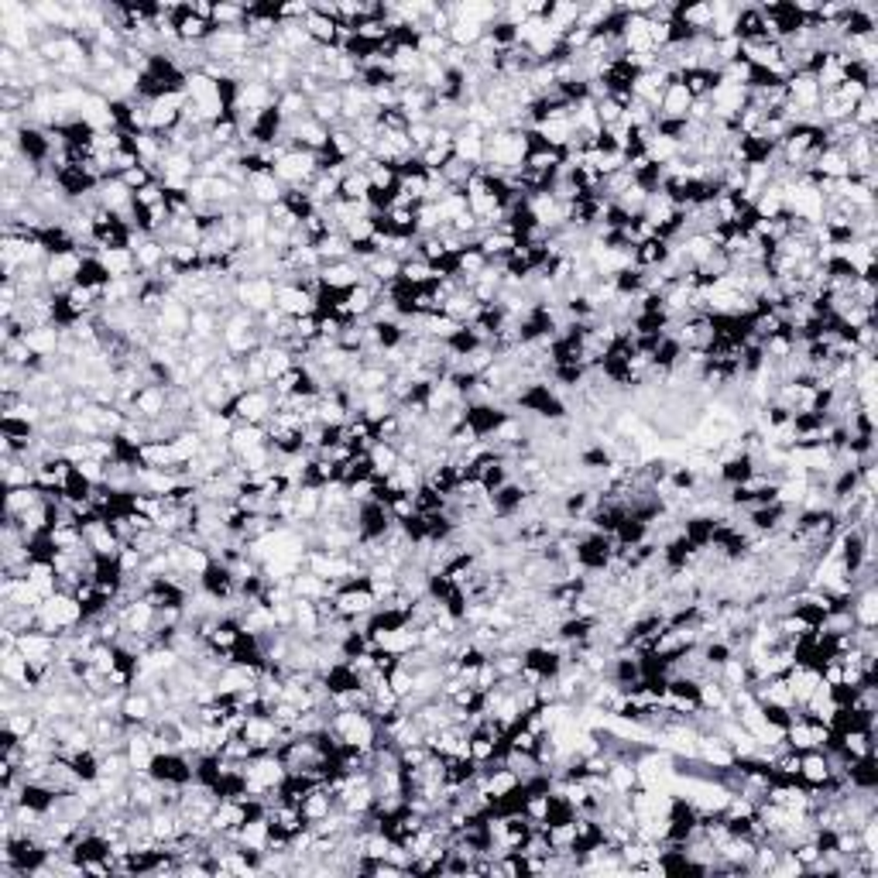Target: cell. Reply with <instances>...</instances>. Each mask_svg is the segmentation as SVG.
Masks as SVG:
<instances>
[{
    "instance_id": "5b68a950",
    "label": "cell",
    "mask_w": 878,
    "mask_h": 878,
    "mask_svg": "<svg viewBox=\"0 0 878 878\" xmlns=\"http://www.w3.org/2000/svg\"><path fill=\"white\" fill-rule=\"evenodd\" d=\"M316 302H319V299H316L309 288L295 286V282H278V292H275V309H278V312L299 319V316H312V312H316Z\"/></svg>"
},
{
    "instance_id": "2e32d148",
    "label": "cell",
    "mask_w": 878,
    "mask_h": 878,
    "mask_svg": "<svg viewBox=\"0 0 878 878\" xmlns=\"http://www.w3.org/2000/svg\"><path fill=\"white\" fill-rule=\"evenodd\" d=\"M48 498V491H42L38 484H28V487H7V518H18L24 511H31L35 505H42Z\"/></svg>"
},
{
    "instance_id": "4fadbf2b",
    "label": "cell",
    "mask_w": 878,
    "mask_h": 878,
    "mask_svg": "<svg viewBox=\"0 0 878 878\" xmlns=\"http://www.w3.org/2000/svg\"><path fill=\"white\" fill-rule=\"evenodd\" d=\"M799 775H803L810 786H831V762H827V751H820V748L799 751Z\"/></svg>"
},
{
    "instance_id": "30bf717a",
    "label": "cell",
    "mask_w": 878,
    "mask_h": 878,
    "mask_svg": "<svg viewBox=\"0 0 878 878\" xmlns=\"http://www.w3.org/2000/svg\"><path fill=\"white\" fill-rule=\"evenodd\" d=\"M21 340L31 347V353L38 357V360H48V357H59V347H62V327H35V329H24Z\"/></svg>"
},
{
    "instance_id": "d6986e66",
    "label": "cell",
    "mask_w": 878,
    "mask_h": 878,
    "mask_svg": "<svg viewBox=\"0 0 878 878\" xmlns=\"http://www.w3.org/2000/svg\"><path fill=\"white\" fill-rule=\"evenodd\" d=\"M247 24V7L241 4H213V31H234Z\"/></svg>"
},
{
    "instance_id": "603a6c76",
    "label": "cell",
    "mask_w": 878,
    "mask_h": 878,
    "mask_svg": "<svg viewBox=\"0 0 878 878\" xmlns=\"http://www.w3.org/2000/svg\"><path fill=\"white\" fill-rule=\"evenodd\" d=\"M433 137H436V128L429 124V120H422V124H409V141H412V148L418 154L426 152V148H433Z\"/></svg>"
},
{
    "instance_id": "6da1fadb",
    "label": "cell",
    "mask_w": 878,
    "mask_h": 878,
    "mask_svg": "<svg viewBox=\"0 0 878 878\" xmlns=\"http://www.w3.org/2000/svg\"><path fill=\"white\" fill-rule=\"evenodd\" d=\"M87 621V608L83 601L76 597L72 591H55L48 593L38 608V632H48V635H59V632H72Z\"/></svg>"
},
{
    "instance_id": "3957f363",
    "label": "cell",
    "mask_w": 878,
    "mask_h": 878,
    "mask_svg": "<svg viewBox=\"0 0 878 878\" xmlns=\"http://www.w3.org/2000/svg\"><path fill=\"white\" fill-rule=\"evenodd\" d=\"M275 292H278L275 278H241L234 288V302H237V309L261 316L268 309H275Z\"/></svg>"
},
{
    "instance_id": "7a4b0ae2",
    "label": "cell",
    "mask_w": 878,
    "mask_h": 878,
    "mask_svg": "<svg viewBox=\"0 0 878 878\" xmlns=\"http://www.w3.org/2000/svg\"><path fill=\"white\" fill-rule=\"evenodd\" d=\"M230 416L237 422H251V426H264L275 416V392L271 388H247L244 395L234 398Z\"/></svg>"
},
{
    "instance_id": "e0dca14e",
    "label": "cell",
    "mask_w": 878,
    "mask_h": 878,
    "mask_svg": "<svg viewBox=\"0 0 878 878\" xmlns=\"http://www.w3.org/2000/svg\"><path fill=\"white\" fill-rule=\"evenodd\" d=\"M227 443H230L234 457H241V453L254 450V446H268V429L264 426H251V422H237L234 433L227 436Z\"/></svg>"
},
{
    "instance_id": "7402d4cb",
    "label": "cell",
    "mask_w": 878,
    "mask_h": 878,
    "mask_svg": "<svg viewBox=\"0 0 878 878\" xmlns=\"http://www.w3.org/2000/svg\"><path fill=\"white\" fill-rule=\"evenodd\" d=\"M416 48L426 55V59H443L446 48H450V38H446V35H436V31H426V35H418L416 38Z\"/></svg>"
},
{
    "instance_id": "277c9868",
    "label": "cell",
    "mask_w": 878,
    "mask_h": 878,
    "mask_svg": "<svg viewBox=\"0 0 878 878\" xmlns=\"http://www.w3.org/2000/svg\"><path fill=\"white\" fill-rule=\"evenodd\" d=\"M333 608L340 611L344 617H364L377 611V597L371 593V587H357V584H347L340 591L333 593Z\"/></svg>"
},
{
    "instance_id": "ba28073f",
    "label": "cell",
    "mask_w": 878,
    "mask_h": 878,
    "mask_svg": "<svg viewBox=\"0 0 878 878\" xmlns=\"http://www.w3.org/2000/svg\"><path fill=\"white\" fill-rule=\"evenodd\" d=\"M244 189H247V199L258 203V206H264V210H271L275 203L286 199V186L271 176V172H254V176H247V186H244Z\"/></svg>"
},
{
    "instance_id": "8992f818",
    "label": "cell",
    "mask_w": 878,
    "mask_h": 878,
    "mask_svg": "<svg viewBox=\"0 0 878 878\" xmlns=\"http://www.w3.org/2000/svg\"><path fill=\"white\" fill-rule=\"evenodd\" d=\"M271 816H247L244 820V827L237 831V848L244 851H254V855H264L268 851V844H271Z\"/></svg>"
},
{
    "instance_id": "8fae6325",
    "label": "cell",
    "mask_w": 878,
    "mask_h": 878,
    "mask_svg": "<svg viewBox=\"0 0 878 878\" xmlns=\"http://www.w3.org/2000/svg\"><path fill=\"white\" fill-rule=\"evenodd\" d=\"M323 288H353L364 282V268L357 261H329L319 268Z\"/></svg>"
},
{
    "instance_id": "5bb4252c",
    "label": "cell",
    "mask_w": 878,
    "mask_h": 878,
    "mask_svg": "<svg viewBox=\"0 0 878 878\" xmlns=\"http://www.w3.org/2000/svg\"><path fill=\"white\" fill-rule=\"evenodd\" d=\"M816 178H851V162L841 148H824L810 169Z\"/></svg>"
},
{
    "instance_id": "ffe728a7",
    "label": "cell",
    "mask_w": 878,
    "mask_h": 878,
    "mask_svg": "<svg viewBox=\"0 0 878 878\" xmlns=\"http://www.w3.org/2000/svg\"><path fill=\"white\" fill-rule=\"evenodd\" d=\"M302 24H306L309 38H312L316 45H336V28H340V21H333V18H327V14L312 11Z\"/></svg>"
},
{
    "instance_id": "cb8c5ba5",
    "label": "cell",
    "mask_w": 878,
    "mask_h": 878,
    "mask_svg": "<svg viewBox=\"0 0 878 878\" xmlns=\"http://www.w3.org/2000/svg\"><path fill=\"white\" fill-rule=\"evenodd\" d=\"M131 193H137V189H145L148 182H154V176H152V169H145V165H137V169H131V172H124V176H117Z\"/></svg>"
},
{
    "instance_id": "44dd1931",
    "label": "cell",
    "mask_w": 878,
    "mask_h": 878,
    "mask_svg": "<svg viewBox=\"0 0 878 878\" xmlns=\"http://www.w3.org/2000/svg\"><path fill=\"white\" fill-rule=\"evenodd\" d=\"M371 178H368V172H357V169H351L347 176H344V182H340V199H351V203H364V199H371Z\"/></svg>"
},
{
    "instance_id": "7c38bea8",
    "label": "cell",
    "mask_w": 878,
    "mask_h": 878,
    "mask_svg": "<svg viewBox=\"0 0 878 878\" xmlns=\"http://www.w3.org/2000/svg\"><path fill=\"white\" fill-rule=\"evenodd\" d=\"M398 463H402V453L395 450V443H388V439H374L371 446H368V467H371L374 477H388V474H395Z\"/></svg>"
},
{
    "instance_id": "ac0fdd59",
    "label": "cell",
    "mask_w": 878,
    "mask_h": 878,
    "mask_svg": "<svg viewBox=\"0 0 878 878\" xmlns=\"http://www.w3.org/2000/svg\"><path fill=\"white\" fill-rule=\"evenodd\" d=\"M608 786L621 796H628L632 790H638V772H635V762L632 758H611V766H608Z\"/></svg>"
},
{
    "instance_id": "52a82bcc",
    "label": "cell",
    "mask_w": 878,
    "mask_h": 878,
    "mask_svg": "<svg viewBox=\"0 0 878 878\" xmlns=\"http://www.w3.org/2000/svg\"><path fill=\"white\" fill-rule=\"evenodd\" d=\"M484 137L487 134L477 128V124H463L460 131L453 134V154L467 162V165H474V169H481L484 165Z\"/></svg>"
},
{
    "instance_id": "9a60e30c",
    "label": "cell",
    "mask_w": 878,
    "mask_h": 878,
    "mask_svg": "<svg viewBox=\"0 0 878 878\" xmlns=\"http://www.w3.org/2000/svg\"><path fill=\"white\" fill-rule=\"evenodd\" d=\"M580 14H584V4H563V0H556V4H549L546 11V24L552 35H567L573 31L576 24H580Z\"/></svg>"
},
{
    "instance_id": "9c48e42d",
    "label": "cell",
    "mask_w": 878,
    "mask_h": 878,
    "mask_svg": "<svg viewBox=\"0 0 878 878\" xmlns=\"http://www.w3.org/2000/svg\"><path fill=\"white\" fill-rule=\"evenodd\" d=\"M93 254H96V261H100L107 278H131L134 268H137V258H134L131 247H100Z\"/></svg>"
}]
</instances>
